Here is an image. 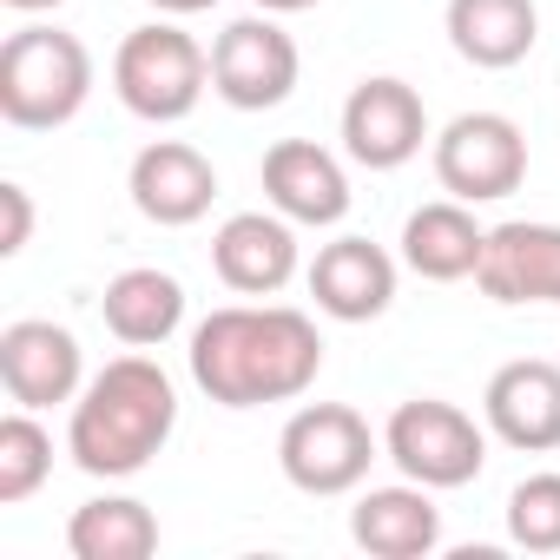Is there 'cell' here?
I'll return each instance as SVG.
<instances>
[{"label": "cell", "instance_id": "cell-14", "mask_svg": "<svg viewBox=\"0 0 560 560\" xmlns=\"http://www.w3.org/2000/svg\"><path fill=\"white\" fill-rule=\"evenodd\" d=\"M311 298L330 324H376L396 304V257L370 237H330L311 257Z\"/></svg>", "mask_w": 560, "mask_h": 560}, {"label": "cell", "instance_id": "cell-24", "mask_svg": "<svg viewBox=\"0 0 560 560\" xmlns=\"http://www.w3.org/2000/svg\"><path fill=\"white\" fill-rule=\"evenodd\" d=\"M0 211H8V231H0V257H21L27 250V237H34V198H27V185H0Z\"/></svg>", "mask_w": 560, "mask_h": 560}, {"label": "cell", "instance_id": "cell-17", "mask_svg": "<svg viewBox=\"0 0 560 560\" xmlns=\"http://www.w3.org/2000/svg\"><path fill=\"white\" fill-rule=\"evenodd\" d=\"M350 540L370 553V560H422L442 547V508H435V488L422 481H396V488H363L357 508H350Z\"/></svg>", "mask_w": 560, "mask_h": 560}, {"label": "cell", "instance_id": "cell-25", "mask_svg": "<svg viewBox=\"0 0 560 560\" xmlns=\"http://www.w3.org/2000/svg\"><path fill=\"white\" fill-rule=\"evenodd\" d=\"M145 8H159V14H172V21H185V14H205V8H218V0H145Z\"/></svg>", "mask_w": 560, "mask_h": 560}, {"label": "cell", "instance_id": "cell-5", "mask_svg": "<svg viewBox=\"0 0 560 560\" xmlns=\"http://www.w3.org/2000/svg\"><path fill=\"white\" fill-rule=\"evenodd\" d=\"M383 455V442L370 435V422L350 402H304L284 435H277V468L298 494H357L370 481V462Z\"/></svg>", "mask_w": 560, "mask_h": 560}, {"label": "cell", "instance_id": "cell-26", "mask_svg": "<svg viewBox=\"0 0 560 560\" xmlns=\"http://www.w3.org/2000/svg\"><path fill=\"white\" fill-rule=\"evenodd\" d=\"M257 14H304V8H317V0H250Z\"/></svg>", "mask_w": 560, "mask_h": 560}, {"label": "cell", "instance_id": "cell-9", "mask_svg": "<svg viewBox=\"0 0 560 560\" xmlns=\"http://www.w3.org/2000/svg\"><path fill=\"white\" fill-rule=\"evenodd\" d=\"M429 139V106L409 80L376 73L363 86H350L343 100V152L363 172H402Z\"/></svg>", "mask_w": 560, "mask_h": 560}, {"label": "cell", "instance_id": "cell-11", "mask_svg": "<svg viewBox=\"0 0 560 560\" xmlns=\"http://www.w3.org/2000/svg\"><path fill=\"white\" fill-rule=\"evenodd\" d=\"M488 435L521 448V455H553L560 448V363L547 357H514L488 376L481 389Z\"/></svg>", "mask_w": 560, "mask_h": 560}, {"label": "cell", "instance_id": "cell-4", "mask_svg": "<svg viewBox=\"0 0 560 560\" xmlns=\"http://www.w3.org/2000/svg\"><path fill=\"white\" fill-rule=\"evenodd\" d=\"M205 86H211V54H205L185 27H172V21L132 27V34L119 40V54H113V93H119V106H126L132 119H145V126H178V119H191L198 100H205Z\"/></svg>", "mask_w": 560, "mask_h": 560}, {"label": "cell", "instance_id": "cell-19", "mask_svg": "<svg viewBox=\"0 0 560 560\" xmlns=\"http://www.w3.org/2000/svg\"><path fill=\"white\" fill-rule=\"evenodd\" d=\"M481 250H488V231L475 224V205H462V198L416 205L409 224H402V264L416 277H429V284H462V277H475Z\"/></svg>", "mask_w": 560, "mask_h": 560}, {"label": "cell", "instance_id": "cell-7", "mask_svg": "<svg viewBox=\"0 0 560 560\" xmlns=\"http://www.w3.org/2000/svg\"><path fill=\"white\" fill-rule=\"evenodd\" d=\"M304 54L277 27V14H244L211 40V93L231 113H270L298 93Z\"/></svg>", "mask_w": 560, "mask_h": 560}, {"label": "cell", "instance_id": "cell-23", "mask_svg": "<svg viewBox=\"0 0 560 560\" xmlns=\"http://www.w3.org/2000/svg\"><path fill=\"white\" fill-rule=\"evenodd\" d=\"M508 540L521 553H560V475H527L508 494Z\"/></svg>", "mask_w": 560, "mask_h": 560}, {"label": "cell", "instance_id": "cell-6", "mask_svg": "<svg viewBox=\"0 0 560 560\" xmlns=\"http://www.w3.org/2000/svg\"><path fill=\"white\" fill-rule=\"evenodd\" d=\"M383 455L409 481H422V488L442 494V488H468L488 468V429L468 409L442 402V396H409L383 422Z\"/></svg>", "mask_w": 560, "mask_h": 560}, {"label": "cell", "instance_id": "cell-2", "mask_svg": "<svg viewBox=\"0 0 560 560\" xmlns=\"http://www.w3.org/2000/svg\"><path fill=\"white\" fill-rule=\"evenodd\" d=\"M172 429H178V383L132 350V357H113L100 376H86V389L73 396L67 455L93 481H126L152 455H165Z\"/></svg>", "mask_w": 560, "mask_h": 560}, {"label": "cell", "instance_id": "cell-3", "mask_svg": "<svg viewBox=\"0 0 560 560\" xmlns=\"http://www.w3.org/2000/svg\"><path fill=\"white\" fill-rule=\"evenodd\" d=\"M93 100V54L67 27H21L0 47V119L21 132H54Z\"/></svg>", "mask_w": 560, "mask_h": 560}, {"label": "cell", "instance_id": "cell-12", "mask_svg": "<svg viewBox=\"0 0 560 560\" xmlns=\"http://www.w3.org/2000/svg\"><path fill=\"white\" fill-rule=\"evenodd\" d=\"M211 270L237 298H277L298 277V224L284 211H231L211 237Z\"/></svg>", "mask_w": 560, "mask_h": 560}, {"label": "cell", "instance_id": "cell-13", "mask_svg": "<svg viewBox=\"0 0 560 560\" xmlns=\"http://www.w3.org/2000/svg\"><path fill=\"white\" fill-rule=\"evenodd\" d=\"M264 198H270V211H284L291 224L324 231V224L350 218V172L317 139H277L264 152Z\"/></svg>", "mask_w": 560, "mask_h": 560}, {"label": "cell", "instance_id": "cell-8", "mask_svg": "<svg viewBox=\"0 0 560 560\" xmlns=\"http://www.w3.org/2000/svg\"><path fill=\"white\" fill-rule=\"evenodd\" d=\"M435 178L462 205H494L527 178V139L508 113H455L435 132Z\"/></svg>", "mask_w": 560, "mask_h": 560}, {"label": "cell", "instance_id": "cell-15", "mask_svg": "<svg viewBox=\"0 0 560 560\" xmlns=\"http://www.w3.org/2000/svg\"><path fill=\"white\" fill-rule=\"evenodd\" d=\"M475 284L488 304H560V224L540 218L494 224Z\"/></svg>", "mask_w": 560, "mask_h": 560}, {"label": "cell", "instance_id": "cell-18", "mask_svg": "<svg viewBox=\"0 0 560 560\" xmlns=\"http://www.w3.org/2000/svg\"><path fill=\"white\" fill-rule=\"evenodd\" d=\"M442 34L448 47L481 67V73H508L534 54L540 40V8L534 0H448L442 8Z\"/></svg>", "mask_w": 560, "mask_h": 560}, {"label": "cell", "instance_id": "cell-22", "mask_svg": "<svg viewBox=\"0 0 560 560\" xmlns=\"http://www.w3.org/2000/svg\"><path fill=\"white\" fill-rule=\"evenodd\" d=\"M40 409H14L0 422V508H21L40 494V481L54 475V435L34 422Z\"/></svg>", "mask_w": 560, "mask_h": 560}, {"label": "cell", "instance_id": "cell-27", "mask_svg": "<svg viewBox=\"0 0 560 560\" xmlns=\"http://www.w3.org/2000/svg\"><path fill=\"white\" fill-rule=\"evenodd\" d=\"M14 14H47V8H67V0H8Z\"/></svg>", "mask_w": 560, "mask_h": 560}, {"label": "cell", "instance_id": "cell-1", "mask_svg": "<svg viewBox=\"0 0 560 560\" xmlns=\"http://www.w3.org/2000/svg\"><path fill=\"white\" fill-rule=\"evenodd\" d=\"M191 383L218 409L298 402L324 376V337L291 304H224L191 330Z\"/></svg>", "mask_w": 560, "mask_h": 560}, {"label": "cell", "instance_id": "cell-16", "mask_svg": "<svg viewBox=\"0 0 560 560\" xmlns=\"http://www.w3.org/2000/svg\"><path fill=\"white\" fill-rule=\"evenodd\" d=\"M126 191H132V211H139L145 224L185 231V224H198V218L211 211L218 172H211V159H205L198 145H185V139H152V145L132 159V172H126Z\"/></svg>", "mask_w": 560, "mask_h": 560}, {"label": "cell", "instance_id": "cell-21", "mask_svg": "<svg viewBox=\"0 0 560 560\" xmlns=\"http://www.w3.org/2000/svg\"><path fill=\"white\" fill-rule=\"evenodd\" d=\"M159 547V514L132 494H100L80 501L67 521V553L73 560H145Z\"/></svg>", "mask_w": 560, "mask_h": 560}, {"label": "cell", "instance_id": "cell-20", "mask_svg": "<svg viewBox=\"0 0 560 560\" xmlns=\"http://www.w3.org/2000/svg\"><path fill=\"white\" fill-rule=\"evenodd\" d=\"M100 317H106V330L126 350H159L185 324V284H178L172 270H159V264H132V270H119L113 284H106Z\"/></svg>", "mask_w": 560, "mask_h": 560}, {"label": "cell", "instance_id": "cell-10", "mask_svg": "<svg viewBox=\"0 0 560 560\" xmlns=\"http://www.w3.org/2000/svg\"><path fill=\"white\" fill-rule=\"evenodd\" d=\"M0 383L14 409H60L86 389V357L80 337L54 317H21L0 330Z\"/></svg>", "mask_w": 560, "mask_h": 560}]
</instances>
